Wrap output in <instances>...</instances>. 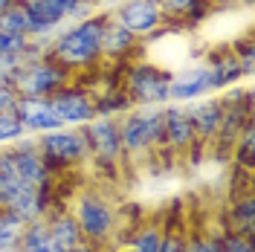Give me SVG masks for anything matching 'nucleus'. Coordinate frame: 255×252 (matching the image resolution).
<instances>
[{
    "mask_svg": "<svg viewBox=\"0 0 255 252\" xmlns=\"http://www.w3.org/2000/svg\"><path fill=\"white\" fill-rule=\"evenodd\" d=\"M200 64L206 67L209 84H212V93H221L232 84H241L244 79V70H241V61L235 58V52L229 44H221V47H209L203 55H200Z\"/></svg>",
    "mask_w": 255,
    "mask_h": 252,
    "instance_id": "nucleus-14",
    "label": "nucleus"
},
{
    "mask_svg": "<svg viewBox=\"0 0 255 252\" xmlns=\"http://www.w3.org/2000/svg\"><path fill=\"white\" fill-rule=\"evenodd\" d=\"M29 44V38H15V35H3L0 32V55H20Z\"/></svg>",
    "mask_w": 255,
    "mask_h": 252,
    "instance_id": "nucleus-30",
    "label": "nucleus"
},
{
    "mask_svg": "<svg viewBox=\"0 0 255 252\" xmlns=\"http://www.w3.org/2000/svg\"><path fill=\"white\" fill-rule=\"evenodd\" d=\"M171 67L133 58L122 70V90L128 93L133 108H162L168 105V84H171Z\"/></svg>",
    "mask_w": 255,
    "mask_h": 252,
    "instance_id": "nucleus-4",
    "label": "nucleus"
},
{
    "mask_svg": "<svg viewBox=\"0 0 255 252\" xmlns=\"http://www.w3.org/2000/svg\"><path fill=\"white\" fill-rule=\"evenodd\" d=\"M186 113H189L191 130H194V148H191L189 157H200L212 151V142L218 136V127H221V116H223V105L218 93L203 96V99H194L186 105Z\"/></svg>",
    "mask_w": 255,
    "mask_h": 252,
    "instance_id": "nucleus-10",
    "label": "nucleus"
},
{
    "mask_svg": "<svg viewBox=\"0 0 255 252\" xmlns=\"http://www.w3.org/2000/svg\"><path fill=\"white\" fill-rule=\"evenodd\" d=\"M35 145H38V154L47 162V168L55 177H61L67 171H76V168L90 162V151H87L81 127H58V130L38 133Z\"/></svg>",
    "mask_w": 255,
    "mask_h": 252,
    "instance_id": "nucleus-5",
    "label": "nucleus"
},
{
    "mask_svg": "<svg viewBox=\"0 0 255 252\" xmlns=\"http://www.w3.org/2000/svg\"><path fill=\"white\" fill-rule=\"evenodd\" d=\"M212 96V84H209L206 67L200 61H189L171 73V84H168V102L174 105H189L194 99Z\"/></svg>",
    "mask_w": 255,
    "mask_h": 252,
    "instance_id": "nucleus-15",
    "label": "nucleus"
},
{
    "mask_svg": "<svg viewBox=\"0 0 255 252\" xmlns=\"http://www.w3.org/2000/svg\"><path fill=\"white\" fill-rule=\"evenodd\" d=\"M102 252H125V250H116V247H105Z\"/></svg>",
    "mask_w": 255,
    "mask_h": 252,
    "instance_id": "nucleus-34",
    "label": "nucleus"
},
{
    "mask_svg": "<svg viewBox=\"0 0 255 252\" xmlns=\"http://www.w3.org/2000/svg\"><path fill=\"white\" fill-rule=\"evenodd\" d=\"M102 26H105V9L84 17L79 23H67L55 32V38L47 44V58L61 64L73 73V79L81 73H99L102 67Z\"/></svg>",
    "mask_w": 255,
    "mask_h": 252,
    "instance_id": "nucleus-1",
    "label": "nucleus"
},
{
    "mask_svg": "<svg viewBox=\"0 0 255 252\" xmlns=\"http://www.w3.org/2000/svg\"><path fill=\"white\" fill-rule=\"evenodd\" d=\"M232 159H235V171H250L255 168V125L253 119L244 125V130L238 133V139L232 145Z\"/></svg>",
    "mask_w": 255,
    "mask_h": 252,
    "instance_id": "nucleus-23",
    "label": "nucleus"
},
{
    "mask_svg": "<svg viewBox=\"0 0 255 252\" xmlns=\"http://www.w3.org/2000/svg\"><path fill=\"white\" fill-rule=\"evenodd\" d=\"M44 221H47L49 235H52V241L58 244L61 252L76 250L81 241H84V235H81V229H79V221L73 218V212L67 206H52Z\"/></svg>",
    "mask_w": 255,
    "mask_h": 252,
    "instance_id": "nucleus-19",
    "label": "nucleus"
},
{
    "mask_svg": "<svg viewBox=\"0 0 255 252\" xmlns=\"http://www.w3.org/2000/svg\"><path fill=\"white\" fill-rule=\"evenodd\" d=\"M23 226H26V223L20 221L15 212H9V209L0 206V247H3V250H15Z\"/></svg>",
    "mask_w": 255,
    "mask_h": 252,
    "instance_id": "nucleus-25",
    "label": "nucleus"
},
{
    "mask_svg": "<svg viewBox=\"0 0 255 252\" xmlns=\"http://www.w3.org/2000/svg\"><path fill=\"white\" fill-rule=\"evenodd\" d=\"M157 6L168 29L189 32V29L203 26L212 17L218 0H157Z\"/></svg>",
    "mask_w": 255,
    "mask_h": 252,
    "instance_id": "nucleus-13",
    "label": "nucleus"
},
{
    "mask_svg": "<svg viewBox=\"0 0 255 252\" xmlns=\"http://www.w3.org/2000/svg\"><path fill=\"white\" fill-rule=\"evenodd\" d=\"M87 151H90V162L99 174H119V165L125 162V151H122V136H119V119L113 116H96L93 122L81 125Z\"/></svg>",
    "mask_w": 255,
    "mask_h": 252,
    "instance_id": "nucleus-7",
    "label": "nucleus"
},
{
    "mask_svg": "<svg viewBox=\"0 0 255 252\" xmlns=\"http://www.w3.org/2000/svg\"><path fill=\"white\" fill-rule=\"evenodd\" d=\"M232 52H235V58L241 61V70H244V79H250L253 76V70H255V64H253V38L250 35H244V38H235L232 44Z\"/></svg>",
    "mask_w": 255,
    "mask_h": 252,
    "instance_id": "nucleus-28",
    "label": "nucleus"
},
{
    "mask_svg": "<svg viewBox=\"0 0 255 252\" xmlns=\"http://www.w3.org/2000/svg\"><path fill=\"white\" fill-rule=\"evenodd\" d=\"M49 105H52V111L61 119L64 127H81L96 119L93 90L79 79H73L70 84H64L61 90H55L49 96Z\"/></svg>",
    "mask_w": 255,
    "mask_h": 252,
    "instance_id": "nucleus-9",
    "label": "nucleus"
},
{
    "mask_svg": "<svg viewBox=\"0 0 255 252\" xmlns=\"http://www.w3.org/2000/svg\"><path fill=\"white\" fill-rule=\"evenodd\" d=\"M9 84L17 96H32V99H49L55 90H61L64 84L73 81V73L64 70L61 64H55L52 58L41 55L35 61L17 64L9 73Z\"/></svg>",
    "mask_w": 255,
    "mask_h": 252,
    "instance_id": "nucleus-6",
    "label": "nucleus"
},
{
    "mask_svg": "<svg viewBox=\"0 0 255 252\" xmlns=\"http://www.w3.org/2000/svg\"><path fill=\"white\" fill-rule=\"evenodd\" d=\"M15 116H17V122L23 125V133H32V136L64 127L61 119H58V116H55V111H52L49 99L17 96V102H15Z\"/></svg>",
    "mask_w": 255,
    "mask_h": 252,
    "instance_id": "nucleus-16",
    "label": "nucleus"
},
{
    "mask_svg": "<svg viewBox=\"0 0 255 252\" xmlns=\"http://www.w3.org/2000/svg\"><path fill=\"white\" fill-rule=\"evenodd\" d=\"M145 55V44L128 32L116 17L105 9V26H102V64H128Z\"/></svg>",
    "mask_w": 255,
    "mask_h": 252,
    "instance_id": "nucleus-11",
    "label": "nucleus"
},
{
    "mask_svg": "<svg viewBox=\"0 0 255 252\" xmlns=\"http://www.w3.org/2000/svg\"><path fill=\"white\" fill-rule=\"evenodd\" d=\"M119 136L125 159L168 151L162 108H130L125 116H119Z\"/></svg>",
    "mask_w": 255,
    "mask_h": 252,
    "instance_id": "nucleus-3",
    "label": "nucleus"
},
{
    "mask_svg": "<svg viewBox=\"0 0 255 252\" xmlns=\"http://www.w3.org/2000/svg\"><path fill=\"white\" fill-rule=\"evenodd\" d=\"M183 247H186V232H180V229H165L162 244H159V252H183Z\"/></svg>",
    "mask_w": 255,
    "mask_h": 252,
    "instance_id": "nucleus-29",
    "label": "nucleus"
},
{
    "mask_svg": "<svg viewBox=\"0 0 255 252\" xmlns=\"http://www.w3.org/2000/svg\"><path fill=\"white\" fill-rule=\"evenodd\" d=\"M108 12H111L128 32H133L139 41H145L148 35H154L157 29L165 26L157 0H125V3L113 6V9H108Z\"/></svg>",
    "mask_w": 255,
    "mask_h": 252,
    "instance_id": "nucleus-12",
    "label": "nucleus"
},
{
    "mask_svg": "<svg viewBox=\"0 0 255 252\" xmlns=\"http://www.w3.org/2000/svg\"><path fill=\"white\" fill-rule=\"evenodd\" d=\"M15 102H17V93L12 90V84H3V81H0V113L15 111Z\"/></svg>",
    "mask_w": 255,
    "mask_h": 252,
    "instance_id": "nucleus-31",
    "label": "nucleus"
},
{
    "mask_svg": "<svg viewBox=\"0 0 255 252\" xmlns=\"http://www.w3.org/2000/svg\"><path fill=\"white\" fill-rule=\"evenodd\" d=\"M162 119H165V142H168V154L177 157H189L194 148V130H191L186 105H162Z\"/></svg>",
    "mask_w": 255,
    "mask_h": 252,
    "instance_id": "nucleus-17",
    "label": "nucleus"
},
{
    "mask_svg": "<svg viewBox=\"0 0 255 252\" xmlns=\"http://www.w3.org/2000/svg\"><path fill=\"white\" fill-rule=\"evenodd\" d=\"M6 154H9V165H12V171H15L17 180L55 191L58 177L49 171L44 157L38 154V145H35V136L32 133H23L20 139H15L12 145H6Z\"/></svg>",
    "mask_w": 255,
    "mask_h": 252,
    "instance_id": "nucleus-8",
    "label": "nucleus"
},
{
    "mask_svg": "<svg viewBox=\"0 0 255 252\" xmlns=\"http://www.w3.org/2000/svg\"><path fill=\"white\" fill-rule=\"evenodd\" d=\"M90 90H93L96 116H113V119H119V116H125L133 108L128 93L122 90V84H96Z\"/></svg>",
    "mask_w": 255,
    "mask_h": 252,
    "instance_id": "nucleus-20",
    "label": "nucleus"
},
{
    "mask_svg": "<svg viewBox=\"0 0 255 252\" xmlns=\"http://www.w3.org/2000/svg\"><path fill=\"white\" fill-rule=\"evenodd\" d=\"M23 136V125L17 122L15 111H3L0 113V148H6V145H12L15 139Z\"/></svg>",
    "mask_w": 255,
    "mask_h": 252,
    "instance_id": "nucleus-27",
    "label": "nucleus"
},
{
    "mask_svg": "<svg viewBox=\"0 0 255 252\" xmlns=\"http://www.w3.org/2000/svg\"><path fill=\"white\" fill-rule=\"evenodd\" d=\"M105 247H96V244H90V241H81L76 250H70V252H102Z\"/></svg>",
    "mask_w": 255,
    "mask_h": 252,
    "instance_id": "nucleus-32",
    "label": "nucleus"
},
{
    "mask_svg": "<svg viewBox=\"0 0 255 252\" xmlns=\"http://www.w3.org/2000/svg\"><path fill=\"white\" fill-rule=\"evenodd\" d=\"M15 252H61V250L49 235L47 221L41 218V221H32L23 226V232H20L15 244Z\"/></svg>",
    "mask_w": 255,
    "mask_h": 252,
    "instance_id": "nucleus-21",
    "label": "nucleus"
},
{
    "mask_svg": "<svg viewBox=\"0 0 255 252\" xmlns=\"http://www.w3.org/2000/svg\"><path fill=\"white\" fill-rule=\"evenodd\" d=\"M0 252H15V250H3V247H0Z\"/></svg>",
    "mask_w": 255,
    "mask_h": 252,
    "instance_id": "nucleus-35",
    "label": "nucleus"
},
{
    "mask_svg": "<svg viewBox=\"0 0 255 252\" xmlns=\"http://www.w3.org/2000/svg\"><path fill=\"white\" fill-rule=\"evenodd\" d=\"M212 232H215V241L223 252H255V238H244L226 226H218Z\"/></svg>",
    "mask_w": 255,
    "mask_h": 252,
    "instance_id": "nucleus-26",
    "label": "nucleus"
},
{
    "mask_svg": "<svg viewBox=\"0 0 255 252\" xmlns=\"http://www.w3.org/2000/svg\"><path fill=\"white\" fill-rule=\"evenodd\" d=\"M102 3H108V9H113V6H119V3H125V0H102Z\"/></svg>",
    "mask_w": 255,
    "mask_h": 252,
    "instance_id": "nucleus-33",
    "label": "nucleus"
},
{
    "mask_svg": "<svg viewBox=\"0 0 255 252\" xmlns=\"http://www.w3.org/2000/svg\"><path fill=\"white\" fill-rule=\"evenodd\" d=\"M73 218L79 221L84 241L96 247H116L119 238V209L99 186H84L67 206Z\"/></svg>",
    "mask_w": 255,
    "mask_h": 252,
    "instance_id": "nucleus-2",
    "label": "nucleus"
},
{
    "mask_svg": "<svg viewBox=\"0 0 255 252\" xmlns=\"http://www.w3.org/2000/svg\"><path fill=\"white\" fill-rule=\"evenodd\" d=\"M0 32L3 35H15V38H29V15L23 6H6L0 12Z\"/></svg>",
    "mask_w": 255,
    "mask_h": 252,
    "instance_id": "nucleus-24",
    "label": "nucleus"
},
{
    "mask_svg": "<svg viewBox=\"0 0 255 252\" xmlns=\"http://www.w3.org/2000/svg\"><path fill=\"white\" fill-rule=\"evenodd\" d=\"M226 229L238 232L244 238H255V197L250 189L235 191V197L223 209V223Z\"/></svg>",
    "mask_w": 255,
    "mask_h": 252,
    "instance_id": "nucleus-18",
    "label": "nucleus"
},
{
    "mask_svg": "<svg viewBox=\"0 0 255 252\" xmlns=\"http://www.w3.org/2000/svg\"><path fill=\"white\" fill-rule=\"evenodd\" d=\"M162 235H165V226L159 223H139L130 229L128 235L125 252H159V244H162Z\"/></svg>",
    "mask_w": 255,
    "mask_h": 252,
    "instance_id": "nucleus-22",
    "label": "nucleus"
}]
</instances>
